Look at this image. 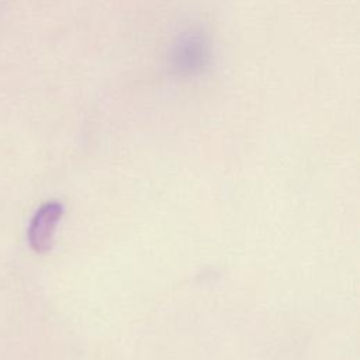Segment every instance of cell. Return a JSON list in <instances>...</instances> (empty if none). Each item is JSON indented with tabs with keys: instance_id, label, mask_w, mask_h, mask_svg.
<instances>
[{
	"instance_id": "cell-1",
	"label": "cell",
	"mask_w": 360,
	"mask_h": 360,
	"mask_svg": "<svg viewBox=\"0 0 360 360\" xmlns=\"http://www.w3.org/2000/svg\"><path fill=\"white\" fill-rule=\"evenodd\" d=\"M62 214L63 207L55 201L45 202L38 208L28 228V242L32 250L37 253H45L51 250L53 245L55 229Z\"/></svg>"
}]
</instances>
